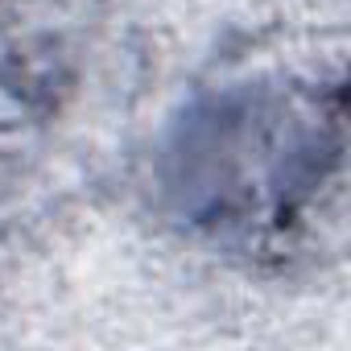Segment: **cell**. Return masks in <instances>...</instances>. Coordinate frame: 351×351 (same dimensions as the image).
Returning a JSON list of instances; mask_svg holds the SVG:
<instances>
[{
	"instance_id": "cell-1",
	"label": "cell",
	"mask_w": 351,
	"mask_h": 351,
	"mask_svg": "<svg viewBox=\"0 0 351 351\" xmlns=\"http://www.w3.org/2000/svg\"><path fill=\"white\" fill-rule=\"evenodd\" d=\"M343 161L339 87L240 83L173 120L157 182L186 228L223 244L281 240Z\"/></svg>"
}]
</instances>
